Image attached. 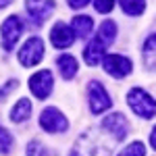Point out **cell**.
<instances>
[{"label":"cell","mask_w":156,"mask_h":156,"mask_svg":"<svg viewBox=\"0 0 156 156\" xmlns=\"http://www.w3.org/2000/svg\"><path fill=\"white\" fill-rule=\"evenodd\" d=\"M115 144L117 140L110 133H102L100 129H96V131L83 133L77 146L73 148V152L77 156H110V150Z\"/></svg>","instance_id":"6da1fadb"},{"label":"cell","mask_w":156,"mask_h":156,"mask_svg":"<svg viewBox=\"0 0 156 156\" xmlns=\"http://www.w3.org/2000/svg\"><path fill=\"white\" fill-rule=\"evenodd\" d=\"M127 102H129V108H131L137 117H142V119H152L156 115V100L146 90H142V87L129 90Z\"/></svg>","instance_id":"7a4b0ae2"},{"label":"cell","mask_w":156,"mask_h":156,"mask_svg":"<svg viewBox=\"0 0 156 156\" xmlns=\"http://www.w3.org/2000/svg\"><path fill=\"white\" fill-rule=\"evenodd\" d=\"M23 34V21L19 15H11L4 23L0 25V40H2V48L11 52L12 46L17 44V40Z\"/></svg>","instance_id":"3957f363"},{"label":"cell","mask_w":156,"mask_h":156,"mask_svg":"<svg viewBox=\"0 0 156 156\" xmlns=\"http://www.w3.org/2000/svg\"><path fill=\"white\" fill-rule=\"evenodd\" d=\"M40 127H42L44 131H48V133H62V131H67L69 121H67V117L60 112L58 108L50 106V108H44V110H42Z\"/></svg>","instance_id":"277c9868"},{"label":"cell","mask_w":156,"mask_h":156,"mask_svg":"<svg viewBox=\"0 0 156 156\" xmlns=\"http://www.w3.org/2000/svg\"><path fill=\"white\" fill-rule=\"evenodd\" d=\"M87 98H90V108L94 115H100L112 106V100L108 96V92L104 90V85L100 81H90L87 85Z\"/></svg>","instance_id":"5b68a950"},{"label":"cell","mask_w":156,"mask_h":156,"mask_svg":"<svg viewBox=\"0 0 156 156\" xmlns=\"http://www.w3.org/2000/svg\"><path fill=\"white\" fill-rule=\"evenodd\" d=\"M44 56V42L40 37H29L23 44V48L19 50V62L23 67H34L37 65Z\"/></svg>","instance_id":"8992f818"},{"label":"cell","mask_w":156,"mask_h":156,"mask_svg":"<svg viewBox=\"0 0 156 156\" xmlns=\"http://www.w3.org/2000/svg\"><path fill=\"white\" fill-rule=\"evenodd\" d=\"M102 67H104V71L108 75L117 77V79L125 77V75H129L133 71V62L127 56H121V54H108V56H104Z\"/></svg>","instance_id":"52a82bcc"},{"label":"cell","mask_w":156,"mask_h":156,"mask_svg":"<svg viewBox=\"0 0 156 156\" xmlns=\"http://www.w3.org/2000/svg\"><path fill=\"white\" fill-rule=\"evenodd\" d=\"M102 129H104L106 133H110L117 142H123V140L127 137V131H129V123H127V119H125V115L112 112V115L104 117Z\"/></svg>","instance_id":"ba28073f"},{"label":"cell","mask_w":156,"mask_h":156,"mask_svg":"<svg viewBox=\"0 0 156 156\" xmlns=\"http://www.w3.org/2000/svg\"><path fill=\"white\" fill-rule=\"evenodd\" d=\"M52 85H54V79H52V73L50 71H37L36 75H31L29 79V90L34 92V96L37 100H44V98L50 96L52 92Z\"/></svg>","instance_id":"9c48e42d"},{"label":"cell","mask_w":156,"mask_h":156,"mask_svg":"<svg viewBox=\"0 0 156 156\" xmlns=\"http://www.w3.org/2000/svg\"><path fill=\"white\" fill-rule=\"evenodd\" d=\"M25 6L31 21L36 25H42L48 19L50 12L54 11V0H25Z\"/></svg>","instance_id":"30bf717a"},{"label":"cell","mask_w":156,"mask_h":156,"mask_svg":"<svg viewBox=\"0 0 156 156\" xmlns=\"http://www.w3.org/2000/svg\"><path fill=\"white\" fill-rule=\"evenodd\" d=\"M50 42H52V46L54 48H69L73 42H75V34H73V29L69 27L67 23H58L52 27V31H50Z\"/></svg>","instance_id":"8fae6325"},{"label":"cell","mask_w":156,"mask_h":156,"mask_svg":"<svg viewBox=\"0 0 156 156\" xmlns=\"http://www.w3.org/2000/svg\"><path fill=\"white\" fill-rule=\"evenodd\" d=\"M115 37H117V23L110 21V19H106L104 23L98 27V34H96L94 40H98V42L106 48V46H110V44L115 42Z\"/></svg>","instance_id":"7c38bea8"},{"label":"cell","mask_w":156,"mask_h":156,"mask_svg":"<svg viewBox=\"0 0 156 156\" xmlns=\"http://www.w3.org/2000/svg\"><path fill=\"white\" fill-rule=\"evenodd\" d=\"M100 58H104V46L98 42V40H92L83 50V60L90 65V67H96Z\"/></svg>","instance_id":"4fadbf2b"},{"label":"cell","mask_w":156,"mask_h":156,"mask_svg":"<svg viewBox=\"0 0 156 156\" xmlns=\"http://www.w3.org/2000/svg\"><path fill=\"white\" fill-rule=\"evenodd\" d=\"M56 65H58V71L62 75V79H73L77 75V60L73 58L71 54H60L56 58Z\"/></svg>","instance_id":"5bb4252c"},{"label":"cell","mask_w":156,"mask_h":156,"mask_svg":"<svg viewBox=\"0 0 156 156\" xmlns=\"http://www.w3.org/2000/svg\"><path fill=\"white\" fill-rule=\"evenodd\" d=\"M92 27H94V23H92V17H87V15H77V17H73V34L79 37H87L90 34H92Z\"/></svg>","instance_id":"9a60e30c"},{"label":"cell","mask_w":156,"mask_h":156,"mask_svg":"<svg viewBox=\"0 0 156 156\" xmlns=\"http://www.w3.org/2000/svg\"><path fill=\"white\" fill-rule=\"evenodd\" d=\"M142 52H144L146 67L156 71V34H152V36L144 42V50H142Z\"/></svg>","instance_id":"2e32d148"},{"label":"cell","mask_w":156,"mask_h":156,"mask_svg":"<svg viewBox=\"0 0 156 156\" xmlns=\"http://www.w3.org/2000/svg\"><path fill=\"white\" fill-rule=\"evenodd\" d=\"M31 115V100H27V98H21L17 104H15V108H12L11 112V119L15 121V123H23L27 117Z\"/></svg>","instance_id":"e0dca14e"},{"label":"cell","mask_w":156,"mask_h":156,"mask_svg":"<svg viewBox=\"0 0 156 156\" xmlns=\"http://www.w3.org/2000/svg\"><path fill=\"white\" fill-rule=\"evenodd\" d=\"M119 4L121 9L131 17H137L146 11V0H119Z\"/></svg>","instance_id":"ac0fdd59"},{"label":"cell","mask_w":156,"mask_h":156,"mask_svg":"<svg viewBox=\"0 0 156 156\" xmlns=\"http://www.w3.org/2000/svg\"><path fill=\"white\" fill-rule=\"evenodd\" d=\"M27 156H50V152H48V148L42 144V142L34 140V142L27 144Z\"/></svg>","instance_id":"d6986e66"},{"label":"cell","mask_w":156,"mask_h":156,"mask_svg":"<svg viewBox=\"0 0 156 156\" xmlns=\"http://www.w3.org/2000/svg\"><path fill=\"white\" fill-rule=\"evenodd\" d=\"M119 156H146V146L142 142H133L125 150H121Z\"/></svg>","instance_id":"ffe728a7"},{"label":"cell","mask_w":156,"mask_h":156,"mask_svg":"<svg viewBox=\"0 0 156 156\" xmlns=\"http://www.w3.org/2000/svg\"><path fill=\"white\" fill-rule=\"evenodd\" d=\"M12 148V135L4 127H0V152L2 154H9Z\"/></svg>","instance_id":"44dd1931"},{"label":"cell","mask_w":156,"mask_h":156,"mask_svg":"<svg viewBox=\"0 0 156 156\" xmlns=\"http://www.w3.org/2000/svg\"><path fill=\"white\" fill-rule=\"evenodd\" d=\"M94 6H96L98 12H104V15H106V12H110L115 9V0H96Z\"/></svg>","instance_id":"7402d4cb"},{"label":"cell","mask_w":156,"mask_h":156,"mask_svg":"<svg viewBox=\"0 0 156 156\" xmlns=\"http://www.w3.org/2000/svg\"><path fill=\"white\" fill-rule=\"evenodd\" d=\"M87 2H90V0H69V6H71V9H83Z\"/></svg>","instance_id":"603a6c76"},{"label":"cell","mask_w":156,"mask_h":156,"mask_svg":"<svg viewBox=\"0 0 156 156\" xmlns=\"http://www.w3.org/2000/svg\"><path fill=\"white\" fill-rule=\"evenodd\" d=\"M150 146H152V148L156 150V127L152 129V131H150Z\"/></svg>","instance_id":"cb8c5ba5"},{"label":"cell","mask_w":156,"mask_h":156,"mask_svg":"<svg viewBox=\"0 0 156 156\" xmlns=\"http://www.w3.org/2000/svg\"><path fill=\"white\" fill-rule=\"evenodd\" d=\"M12 0H0V9H4V6H9Z\"/></svg>","instance_id":"d4e9b609"},{"label":"cell","mask_w":156,"mask_h":156,"mask_svg":"<svg viewBox=\"0 0 156 156\" xmlns=\"http://www.w3.org/2000/svg\"><path fill=\"white\" fill-rule=\"evenodd\" d=\"M69 156H77V154H75V152H71V154H69Z\"/></svg>","instance_id":"484cf974"}]
</instances>
